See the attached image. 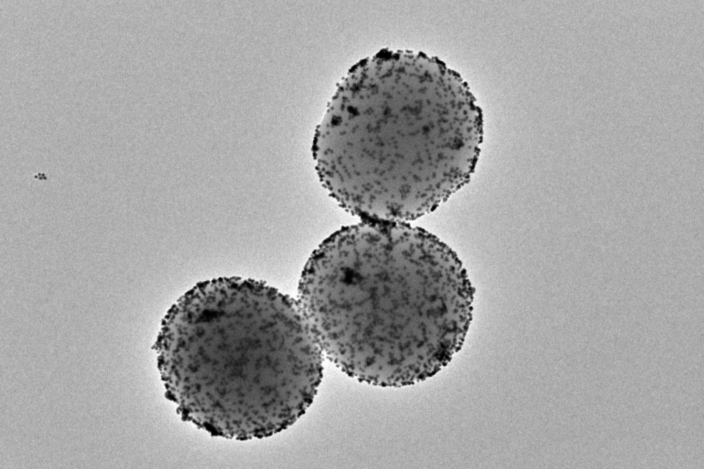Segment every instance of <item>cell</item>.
<instances>
[{
  "mask_svg": "<svg viewBox=\"0 0 704 469\" xmlns=\"http://www.w3.org/2000/svg\"><path fill=\"white\" fill-rule=\"evenodd\" d=\"M474 288L457 254L406 222L363 220L312 252L299 303L323 352L381 386L414 383L461 345Z\"/></svg>",
  "mask_w": 704,
  "mask_h": 469,
  "instance_id": "obj_1",
  "label": "cell"
},
{
  "mask_svg": "<svg viewBox=\"0 0 704 469\" xmlns=\"http://www.w3.org/2000/svg\"><path fill=\"white\" fill-rule=\"evenodd\" d=\"M425 64L399 53L360 64L317 128L319 179L363 220L416 219L462 187L475 169L480 116L467 102L429 95Z\"/></svg>",
  "mask_w": 704,
  "mask_h": 469,
  "instance_id": "obj_2",
  "label": "cell"
},
{
  "mask_svg": "<svg viewBox=\"0 0 704 469\" xmlns=\"http://www.w3.org/2000/svg\"><path fill=\"white\" fill-rule=\"evenodd\" d=\"M156 342L182 409L228 437L277 433L312 402L323 351L299 305L264 282H200L169 310Z\"/></svg>",
  "mask_w": 704,
  "mask_h": 469,
  "instance_id": "obj_3",
  "label": "cell"
}]
</instances>
